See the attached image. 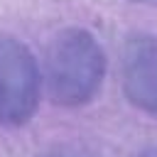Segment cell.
Masks as SVG:
<instances>
[{"instance_id":"277c9868","label":"cell","mask_w":157,"mask_h":157,"mask_svg":"<svg viewBox=\"0 0 157 157\" xmlns=\"http://www.w3.org/2000/svg\"><path fill=\"white\" fill-rule=\"evenodd\" d=\"M39 157H98L91 147L78 145V142H61V145H52L49 150H44Z\"/></svg>"},{"instance_id":"7a4b0ae2","label":"cell","mask_w":157,"mask_h":157,"mask_svg":"<svg viewBox=\"0 0 157 157\" xmlns=\"http://www.w3.org/2000/svg\"><path fill=\"white\" fill-rule=\"evenodd\" d=\"M39 101V69L29 49L0 34V125H22Z\"/></svg>"},{"instance_id":"6da1fadb","label":"cell","mask_w":157,"mask_h":157,"mask_svg":"<svg viewBox=\"0 0 157 157\" xmlns=\"http://www.w3.org/2000/svg\"><path fill=\"white\" fill-rule=\"evenodd\" d=\"M105 54L86 29L69 27L52 37L44 52V86L59 105L88 103L103 81Z\"/></svg>"},{"instance_id":"5b68a950","label":"cell","mask_w":157,"mask_h":157,"mask_svg":"<svg viewBox=\"0 0 157 157\" xmlns=\"http://www.w3.org/2000/svg\"><path fill=\"white\" fill-rule=\"evenodd\" d=\"M137 157H157V147H147V150H142Z\"/></svg>"},{"instance_id":"3957f363","label":"cell","mask_w":157,"mask_h":157,"mask_svg":"<svg viewBox=\"0 0 157 157\" xmlns=\"http://www.w3.org/2000/svg\"><path fill=\"white\" fill-rule=\"evenodd\" d=\"M120 81L128 101L157 115V37L130 34L120 52Z\"/></svg>"}]
</instances>
